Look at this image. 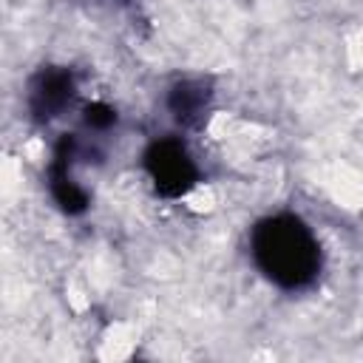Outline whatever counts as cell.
I'll return each instance as SVG.
<instances>
[{
	"mask_svg": "<svg viewBox=\"0 0 363 363\" xmlns=\"http://www.w3.org/2000/svg\"><path fill=\"white\" fill-rule=\"evenodd\" d=\"M145 167L156 184L159 193L164 196H182L196 184V164L190 159V153L184 150L182 142L176 139H159L147 147L145 153Z\"/></svg>",
	"mask_w": 363,
	"mask_h": 363,
	"instance_id": "2",
	"label": "cell"
},
{
	"mask_svg": "<svg viewBox=\"0 0 363 363\" xmlns=\"http://www.w3.org/2000/svg\"><path fill=\"white\" fill-rule=\"evenodd\" d=\"M204 105V91L201 88H193V85H179L176 91H173V111H176V116H182V119H187V116H193L199 108Z\"/></svg>",
	"mask_w": 363,
	"mask_h": 363,
	"instance_id": "4",
	"label": "cell"
},
{
	"mask_svg": "<svg viewBox=\"0 0 363 363\" xmlns=\"http://www.w3.org/2000/svg\"><path fill=\"white\" fill-rule=\"evenodd\" d=\"M71 94H74L71 74H65V71H43L31 85L28 102H31V111L40 119H51L65 108Z\"/></svg>",
	"mask_w": 363,
	"mask_h": 363,
	"instance_id": "3",
	"label": "cell"
},
{
	"mask_svg": "<svg viewBox=\"0 0 363 363\" xmlns=\"http://www.w3.org/2000/svg\"><path fill=\"white\" fill-rule=\"evenodd\" d=\"M250 252L258 272L289 292L312 286L323 264L315 233L292 213L261 218L250 233Z\"/></svg>",
	"mask_w": 363,
	"mask_h": 363,
	"instance_id": "1",
	"label": "cell"
}]
</instances>
